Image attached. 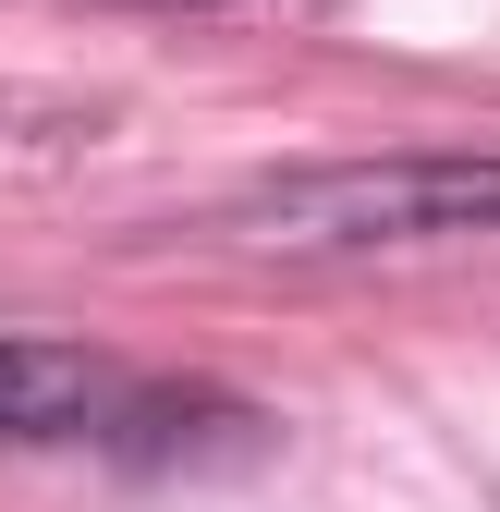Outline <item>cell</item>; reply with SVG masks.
Returning a JSON list of instances; mask_svg holds the SVG:
<instances>
[{
	"label": "cell",
	"instance_id": "cell-1",
	"mask_svg": "<svg viewBox=\"0 0 500 512\" xmlns=\"http://www.w3.org/2000/svg\"><path fill=\"white\" fill-rule=\"evenodd\" d=\"M232 232L257 244H440V232H500V159H342V171H293L269 196H244Z\"/></svg>",
	"mask_w": 500,
	"mask_h": 512
},
{
	"label": "cell",
	"instance_id": "cell-2",
	"mask_svg": "<svg viewBox=\"0 0 500 512\" xmlns=\"http://www.w3.org/2000/svg\"><path fill=\"white\" fill-rule=\"evenodd\" d=\"M196 403L159 391L147 366L86 354V342H0V439H110V452H159Z\"/></svg>",
	"mask_w": 500,
	"mask_h": 512
},
{
	"label": "cell",
	"instance_id": "cell-3",
	"mask_svg": "<svg viewBox=\"0 0 500 512\" xmlns=\"http://www.w3.org/2000/svg\"><path fill=\"white\" fill-rule=\"evenodd\" d=\"M147 13H220V0H147Z\"/></svg>",
	"mask_w": 500,
	"mask_h": 512
}]
</instances>
